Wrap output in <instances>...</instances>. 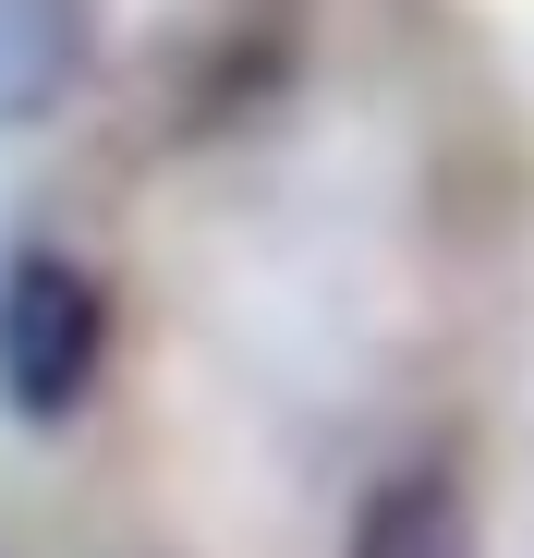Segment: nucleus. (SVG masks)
Here are the masks:
<instances>
[{
  "instance_id": "nucleus-2",
  "label": "nucleus",
  "mask_w": 534,
  "mask_h": 558,
  "mask_svg": "<svg viewBox=\"0 0 534 558\" xmlns=\"http://www.w3.org/2000/svg\"><path fill=\"white\" fill-rule=\"evenodd\" d=\"M304 73V0H219L207 13V49L183 73V134H231V122H267Z\"/></svg>"
},
{
  "instance_id": "nucleus-4",
  "label": "nucleus",
  "mask_w": 534,
  "mask_h": 558,
  "mask_svg": "<svg viewBox=\"0 0 534 558\" xmlns=\"http://www.w3.org/2000/svg\"><path fill=\"white\" fill-rule=\"evenodd\" d=\"M340 558H486V546H474V498H462V474H437V461L377 474L365 510H352V546H340Z\"/></svg>"
},
{
  "instance_id": "nucleus-3",
  "label": "nucleus",
  "mask_w": 534,
  "mask_h": 558,
  "mask_svg": "<svg viewBox=\"0 0 534 558\" xmlns=\"http://www.w3.org/2000/svg\"><path fill=\"white\" fill-rule=\"evenodd\" d=\"M98 73V0H0V134L49 122Z\"/></svg>"
},
{
  "instance_id": "nucleus-1",
  "label": "nucleus",
  "mask_w": 534,
  "mask_h": 558,
  "mask_svg": "<svg viewBox=\"0 0 534 558\" xmlns=\"http://www.w3.org/2000/svg\"><path fill=\"white\" fill-rule=\"evenodd\" d=\"M98 364H110V292H98V267L25 243L13 267H0V413L61 425L85 389H98Z\"/></svg>"
}]
</instances>
